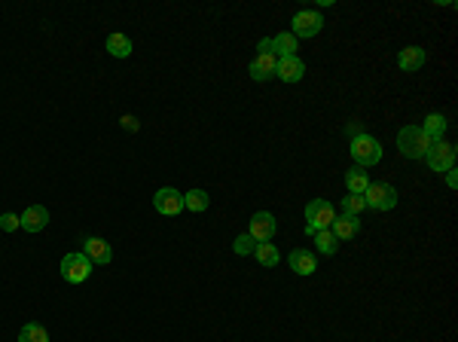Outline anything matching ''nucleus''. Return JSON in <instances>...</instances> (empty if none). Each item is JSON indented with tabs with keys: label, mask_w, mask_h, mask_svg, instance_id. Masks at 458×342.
<instances>
[{
	"label": "nucleus",
	"mask_w": 458,
	"mask_h": 342,
	"mask_svg": "<svg viewBox=\"0 0 458 342\" xmlns=\"http://www.w3.org/2000/svg\"><path fill=\"white\" fill-rule=\"evenodd\" d=\"M431 138L422 131V126H403L397 131V147L407 159H425V153L431 150Z\"/></svg>",
	"instance_id": "nucleus-1"
},
{
	"label": "nucleus",
	"mask_w": 458,
	"mask_h": 342,
	"mask_svg": "<svg viewBox=\"0 0 458 342\" xmlns=\"http://www.w3.org/2000/svg\"><path fill=\"white\" fill-rule=\"evenodd\" d=\"M348 153H351V159H355V165H361V168H370V165H379L382 162V144L373 135H366V131H357V135L351 138Z\"/></svg>",
	"instance_id": "nucleus-2"
},
{
	"label": "nucleus",
	"mask_w": 458,
	"mask_h": 342,
	"mask_svg": "<svg viewBox=\"0 0 458 342\" xmlns=\"http://www.w3.org/2000/svg\"><path fill=\"white\" fill-rule=\"evenodd\" d=\"M336 217V208L330 205L327 199H312L309 205H305V232L309 236H315L318 229H330Z\"/></svg>",
	"instance_id": "nucleus-3"
},
{
	"label": "nucleus",
	"mask_w": 458,
	"mask_h": 342,
	"mask_svg": "<svg viewBox=\"0 0 458 342\" xmlns=\"http://www.w3.org/2000/svg\"><path fill=\"white\" fill-rule=\"evenodd\" d=\"M92 266H95V263H92L83 251H71V254H65V260H61V278H65L67 284H83L92 275Z\"/></svg>",
	"instance_id": "nucleus-4"
},
{
	"label": "nucleus",
	"mask_w": 458,
	"mask_h": 342,
	"mask_svg": "<svg viewBox=\"0 0 458 342\" xmlns=\"http://www.w3.org/2000/svg\"><path fill=\"white\" fill-rule=\"evenodd\" d=\"M364 202H366V208H373V211H391V208L397 205V190L385 181L370 184L366 186V193H364Z\"/></svg>",
	"instance_id": "nucleus-5"
},
{
	"label": "nucleus",
	"mask_w": 458,
	"mask_h": 342,
	"mask_svg": "<svg viewBox=\"0 0 458 342\" xmlns=\"http://www.w3.org/2000/svg\"><path fill=\"white\" fill-rule=\"evenodd\" d=\"M425 162H427V168L431 171H449V168H455V144H449L446 138H440V141H434L431 144V150L425 153Z\"/></svg>",
	"instance_id": "nucleus-6"
},
{
	"label": "nucleus",
	"mask_w": 458,
	"mask_h": 342,
	"mask_svg": "<svg viewBox=\"0 0 458 342\" xmlns=\"http://www.w3.org/2000/svg\"><path fill=\"white\" fill-rule=\"evenodd\" d=\"M153 208L165 217H178L183 211V193H178L174 186H162V190H156V196H153Z\"/></svg>",
	"instance_id": "nucleus-7"
},
{
	"label": "nucleus",
	"mask_w": 458,
	"mask_h": 342,
	"mask_svg": "<svg viewBox=\"0 0 458 342\" xmlns=\"http://www.w3.org/2000/svg\"><path fill=\"white\" fill-rule=\"evenodd\" d=\"M321 28H324L321 13H315V10H300V13L294 15V31H290V34L300 40V37H315Z\"/></svg>",
	"instance_id": "nucleus-8"
},
{
	"label": "nucleus",
	"mask_w": 458,
	"mask_h": 342,
	"mask_svg": "<svg viewBox=\"0 0 458 342\" xmlns=\"http://www.w3.org/2000/svg\"><path fill=\"white\" fill-rule=\"evenodd\" d=\"M275 229H278V223H275V217L269 211H257L251 217V227H248V236L254 238V242H272Z\"/></svg>",
	"instance_id": "nucleus-9"
},
{
	"label": "nucleus",
	"mask_w": 458,
	"mask_h": 342,
	"mask_svg": "<svg viewBox=\"0 0 458 342\" xmlns=\"http://www.w3.org/2000/svg\"><path fill=\"white\" fill-rule=\"evenodd\" d=\"M425 61H427V56H425L422 46H403V49L397 52V67H400V71H407V74L422 71Z\"/></svg>",
	"instance_id": "nucleus-10"
},
{
	"label": "nucleus",
	"mask_w": 458,
	"mask_h": 342,
	"mask_svg": "<svg viewBox=\"0 0 458 342\" xmlns=\"http://www.w3.org/2000/svg\"><path fill=\"white\" fill-rule=\"evenodd\" d=\"M19 223H22V229L25 232H43L46 227H49V208L31 205V208H25V214L19 217Z\"/></svg>",
	"instance_id": "nucleus-11"
},
{
	"label": "nucleus",
	"mask_w": 458,
	"mask_h": 342,
	"mask_svg": "<svg viewBox=\"0 0 458 342\" xmlns=\"http://www.w3.org/2000/svg\"><path fill=\"white\" fill-rule=\"evenodd\" d=\"M275 76H278V80H285V83H300L303 76H305V65L296 56L278 58V65H275Z\"/></svg>",
	"instance_id": "nucleus-12"
},
{
	"label": "nucleus",
	"mask_w": 458,
	"mask_h": 342,
	"mask_svg": "<svg viewBox=\"0 0 458 342\" xmlns=\"http://www.w3.org/2000/svg\"><path fill=\"white\" fill-rule=\"evenodd\" d=\"M330 232L339 238V242H348V238H355L357 232H361V220L351 214H336L333 223H330Z\"/></svg>",
	"instance_id": "nucleus-13"
},
{
	"label": "nucleus",
	"mask_w": 458,
	"mask_h": 342,
	"mask_svg": "<svg viewBox=\"0 0 458 342\" xmlns=\"http://www.w3.org/2000/svg\"><path fill=\"white\" fill-rule=\"evenodd\" d=\"M83 254H86L92 263H98V266H107V263L113 260V251H110V245H107L104 238H86Z\"/></svg>",
	"instance_id": "nucleus-14"
},
{
	"label": "nucleus",
	"mask_w": 458,
	"mask_h": 342,
	"mask_svg": "<svg viewBox=\"0 0 458 342\" xmlns=\"http://www.w3.org/2000/svg\"><path fill=\"white\" fill-rule=\"evenodd\" d=\"M290 269L296 272V275H312V272L318 269V260L312 251H305V247H296V251H290Z\"/></svg>",
	"instance_id": "nucleus-15"
},
{
	"label": "nucleus",
	"mask_w": 458,
	"mask_h": 342,
	"mask_svg": "<svg viewBox=\"0 0 458 342\" xmlns=\"http://www.w3.org/2000/svg\"><path fill=\"white\" fill-rule=\"evenodd\" d=\"M275 65H278V56H257L248 65V74L254 76L257 83H263V80H269V76H275Z\"/></svg>",
	"instance_id": "nucleus-16"
},
{
	"label": "nucleus",
	"mask_w": 458,
	"mask_h": 342,
	"mask_svg": "<svg viewBox=\"0 0 458 342\" xmlns=\"http://www.w3.org/2000/svg\"><path fill=\"white\" fill-rule=\"evenodd\" d=\"M366 186H370V177H366V168L355 165V168H348V171H346V190H348V193H355V196H364V193H366Z\"/></svg>",
	"instance_id": "nucleus-17"
},
{
	"label": "nucleus",
	"mask_w": 458,
	"mask_h": 342,
	"mask_svg": "<svg viewBox=\"0 0 458 342\" xmlns=\"http://www.w3.org/2000/svg\"><path fill=\"white\" fill-rule=\"evenodd\" d=\"M296 49H300V43H296V37L290 34V31H285V34H278V37H272V52L278 58L296 56Z\"/></svg>",
	"instance_id": "nucleus-18"
},
{
	"label": "nucleus",
	"mask_w": 458,
	"mask_h": 342,
	"mask_svg": "<svg viewBox=\"0 0 458 342\" xmlns=\"http://www.w3.org/2000/svg\"><path fill=\"white\" fill-rule=\"evenodd\" d=\"M107 52H110L113 58H128L132 56V40H128L126 34H110L107 37Z\"/></svg>",
	"instance_id": "nucleus-19"
},
{
	"label": "nucleus",
	"mask_w": 458,
	"mask_h": 342,
	"mask_svg": "<svg viewBox=\"0 0 458 342\" xmlns=\"http://www.w3.org/2000/svg\"><path fill=\"white\" fill-rule=\"evenodd\" d=\"M254 256H257V263H260V266H266V269L278 266V260H281L278 247H275L272 242H260V245H257V251H254Z\"/></svg>",
	"instance_id": "nucleus-20"
},
{
	"label": "nucleus",
	"mask_w": 458,
	"mask_h": 342,
	"mask_svg": "<svg viewBox=\"0 0 458 342\" xmlns=\"http://www.w3.org/2000/svg\"><path fill=\"white\" fill-rule=\"evenodd\" d=\"M208 205H211V196H208L205 190H189V193H183V208H189L193 214L205 211Z\"/></svg>",
	"instance_id": "nucleus-21"
},
{
	"label": "nucleus",
	"mask_w": 458,
	"mask_h": 342,
	"mask_svg": "<svg viewBox=\"0 0 458 342\" xmlns=\"http://www.w3.org/2000/svg\"><path fill=\"white\" fill-rule=\"evenodd\" d=\"M315 245H318V254H324V256H333L336 251H339V238H336L330 229H318Z\"/></svg>",
	"instance_id": "nucleus-22"
},
{
	"label": "nucleus",
	"mask_w": 458,
	"mask_h": 342,
	"mask_svg": "<svg viewBox=\"0 0 458 342\" xmlns=\"http://www.w3.org/2000/svg\"><path fill=\"white\" fill-rule=\"evenodd\" d=\"M422 131H425L427 138H431V141H440L443 131H446V116H443V113H431V116H427V120L422 122Z\"/></svg>",
	"instance_id": "nucleus-23"
},
{
	"label": "nucleus",
	"mask_w": 458,
	"mask_h": 342,
	"mask_svg": "<svg viewBox=\"0 0 458 342\" xmlns=\"http://www.w3.org/2000/svg\"><path fill=\"white\" fill-rule=\"evenodd\" d=\"M19 342H49V333H46L43 324H25V327L19 330Z\"/></svg>",
	"instance_id": "nucleus-24"
},
{
	"label": "nucleus",
	"mask_w": 458,
	"mask_h": 342,
	"mask_svg": "<svg viewBox=\"0 0 458 342\" xmlns=\"http://www.w3.org/2000/svg\"><path fill=\"white\" fill-rule=\"evenodd\" d=\"M366 208V202L364 196H355V193H348L346 199H342V214H351V217H357Z\"/></svg>",
	"instance_id": "nucleus-25"
},
{
	"label": "nucleus",
	"mask_w": 458,
	"mask_h": 342,
	"mask_svg": "<svg viewBox=\"0 0 458 342\" xmlns=\"http://www.w3.org/2000/svg\"><path fill=\"white\" fill-rule=\"evenodd\" d=\"M257 245H260V242H254V238H251L248 232H241V236L232 242V251H235V254H241V256H248V254H254V251H257Z\"/></svg>",
	"instance_id": "nucleus-26"
},
{
	"label": "nucleus",
	"mask_w": 458,
	"mask_h": 342,
	"mask_svg": "<svg viewBox=\"0 0 458 342\" xmlns=\"http://www.w3.org/2000/svg\"><path fill=\"white\" fill-rule=\"evenodd\" d=\"M0 229H3V232H15V229H22L19 214H3V217H0Z\"/></svg>",
	"instance_id": "nucleus-27"
},
{
	"label": "nucleus",
	"mask_w": 458,
	"mask_h": 342,
	"mask_svg": "<svg viewBox=\"0 0 458 342\" xmlns=\"http://www.w3.org/2000/svg\"><path fill=\"white\" fill-rule=\"evenodd\" d=\"M446 184H449V190H455V186H458V174H455V168H449V171H446Z\"/></svg>",
	"instance_id": "nucleus-28"
},
{
	"label": "nucleus",
	"mask_w": 458,
	"mask_h": 342,
	"mask_svg": "<svg viewBox=\"0 0 458 342\" xmlns=\"http://www.w3.org/2000/svg\"><path fill=\"white\" fill-rule=\"evenodd\" d=\"M122 126H126L128 131H135L137 129V120H135V116H122Z\"/></svg>",
	"instance_id": "nucleus-29"
}]
</instances>
